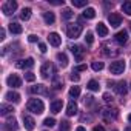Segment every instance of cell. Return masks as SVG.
Returning a JSON list of instances; mask_svg holds the SVG:
<instances>
[{
	"label": "cell",
	"mask_w": 131,
	"mask_h": 131,
	"mask_svg": "<svg viewBox=\"0 0 131 131\" xmlns=\"http://www.w3.org/2000/svg\"><path fill=\"white\" fill-rule=\"evenodd\" d=\"M111 85H113V88H114V91H116L117 94H120V96H125V94H126V90H128V88H126V83H125L123 80H122V82H117V83H111V82H110V86H111Z\"/></svg>",
	"instance_id": "ba28073f"
},
{
	"label": "cell",
	"mask_w": 131,
	"mask_h": 131,
	"mask_svg": "<svg viewBox=\"0 0 131 131\" xmlns=\"http://www.w3.org/2000/svg\"><path fill=\"white\" fill-rule=\"evenodd\" d=\"M71 5L74 8H83L86 6V0H71Z\"/></svg>",
	"instance_id": "f1b7e54d"
},
{
	"label": "cell",
	"mask_w": 131,
	"mask_h": 131,
	"mask_svg": "<svg viewBox=\"0 0 131 131\" xmlns=\"http://www.w3.org/2000/svg\"><path fill=\"white\" fill-rule=\"evenodd\" d=\"M67 114H68V116H74V114H77V105H76L74 100H71V102L68 103V106H67Z\"/></svg>",
	"instance_id": "603a6c76"
},
{
	"label": "cell",
	"mask_w": 131,
	"mask_h": 131,
	"mask_svg": "<svg viewBox=\"0 0 131 131\" xmlns=\"http://www.w3.org/2000/svg\"><path fill=\"white\" fill-rule=\"evenodd\" d=\"M9 102H14V103H17V102H20V94L19 93H16V91H9V93H6V96H5Z\"/></svg>",
	"instance_id": "44dd1931"
},
{
	"label": "cell",
	"mask_w": 131,
	"mask_h": 131,
	"mask_svg": "<svg viewBox=\"0 0 131 131\" xmlns=\"http://www.w3.org/2000/svg\"><path fill=\"white\" fill-rule=\"evenodd\" d=\"M29 93L31 94H48V90H46V86L45 85H34V86H31L29 88Z\"/></svg>",
	"instance_id": "5bb4252c"
},
{
	"label": "cell",
	"mask_w": 131,
	"mask_h": 131,
	"mask_svg": "<svg viewBox=\"0 0 131 131\" xmlns=\"http://www.w3.org/2000/svg\"><path fill=\"white\" fill-rule=\"evenodd\" d=\"M129 28H131V23H129Z\"/></svg>",
	"instance_id": "f907efd6"
},
{
	"label": "cell",
	"mask_w": 131,
	"mask_h": 131,
	"mask_svg": "<svg viewBox=\"0 0 131 131\" xmlns=\"http://www.w3.org/2000/svg\"><path fill=\"white\" fill-rule=\"evenodd\" d=\"M6 83H8V86H11V88H19V86H22V80H20V77H19L17 74H11V76L6 79Z\"/></svg>",
	"instance_id": "52a82bcc"
},
{
	"label": "cell",
	"mask_w": 131,
	"mask_h": 131,
	"mask_svg": "<svg viewBox=\"0 0 131 131\" xmlns=\"http://www.w3.org/2000/svg\"><path fill=\"white\" fill-rule=\"evenodd\" d=\"M32 65H34V59H32V57H28V59H25V60H19V62L16 63V67L20 68V70H25V68H31Z\"/></svg>",
	"instance_id": "30bf717a"
},
{
	"label": "cell",
	"mask_w": 131,
	"mask_h": 131,
	"mask_svg": "<svg viewBox=\"0 0 131 131\" xmlns=\"http://www.w3.org/2000/svg\"><path fill=\"white\" fill-rule=\"evenodd\" d=\"M93 131H105V129H103V126H94Z\"/></svg>",
	"instance_id": "bcb514c9"
},
{
	"label": "cell",
	"mask_w": 131,
	"mask_h": 131,
	"mask_svg": "<svg viewBox=\"0 0 131 131\" xmlns=\"http://www.w3.org/2000/svg\"><path fill=\"white\" fill-rule=\"evenodd\" d=\"M9 31H11L13 34H22L23 28H22V25H19L17 22H13V23H9Z\"/></svg>",
	"instance_id": "7402d4cb"
},
{
	"label": "cell",
	"mask_w": 131,
	"mask_h": 131,
	"mask_svg": "<svg viewBox=\"0 0 131 131\" xmlns=\"http://www.w3.org/2000/svg\"><path fill=\"white\" fill-rule=\"evenodd\" d=\"M122 11L126 16H131V2H123L122 3Z\"/></svg>",
	"instance_id": "83f0119b"
},
{
	"label": "cell",
	"mask_w": 131,
	"mask_h": 131,
	"mask_svg": "<svg viewBox=\"0 0 131 131\" xmlns=\"http://www.w3.org/2000/svg\"><path fill=\"white\" fill-rule=\"evenodd\" d=\"M80 34H82V26H80L79 23H71V25H68V28H67V36H68L70 39H77Z\"/></svg>",
	"instance_id": "7a4b0ae2"
},
{
	"label": "cell",
	"mask_w": 131,
	"mask_h": 131,
	"mask_svg": "<svg viewBox=\"0 0 131 131\" xmlns=\"http://www.w3.org/2000/svg\"><path fill=\"white\" fill-rule=\"evenodd\" d=\"M57 62H59V65H60L62 68L68 67V57H67V54H65V52H59L57 54Z\"/></svg>",
	"instance_id": "d6986e66"
},
{
	"label": "cell",
	"mask_w": 131,
	"mask_h": 131,
	"mask_svg": "<svg viewBox=\"0 0 131 131\" xmlns=\"http://www.w3.org/2000/svg\"><path fill=\"white\" fill-rule=\"evenodd\" d=\"M28 40H29L31 43H36V42L39 40V37H37V36H34V34H31V36H28Z\"/></svg>",
	"instance_id": "ab89813d"
},
{
	"label": "cell",
	"mask_w": 131,
	"mask_h": 131,
	"mask_svg": "<svg viewBox=\"0 0 131 131\" xmlns=\"http://www.w3.org/2000/svg\"><path fill=\"white\" fill-rule=\"evenodd\" d=\"M85 42H86L88 45H93V42H94V37H93V34H91V32H88V34H86V37H85Z\"/></svg>",
	"instance_id": "8d00e7d4"
},
{
	"label": "cell",
	"mask_w": 131,
	"mask_h": 131,
	"mask_svg": "<svg viewBox=\"0 0 131 131\" xmlns=\"http://www.w3.org/2000/svg\"><path fill=\"white\" fill-rule=\"evenodd\" d=\"M43 20H45L46 25H52V23L56 22V16H54V13H51V11L43 13Z\"/></svg>",
	"instance_id": "ffe728a7"
},
{
	"label": "cell",
	"mask_w": 131,
	"mask_h": 131,
	"mask_svg": "<svg viewBox=\"0 0 131 131\" xmlns=\"http://www.w3.org/2000/svg\"><path fill=\"white\" fill-rule=\"evenodd\" d=\"M48 42H49V45H52V46H60V43H62V37H60L57 32H49V36H48Z\"/></svg>",
	"instance_id": "8fae6325"
},
{
	"label": "cell",
	"mask_w": 131,
	"mask_h": 131,
	"mask_svg": "<svg viewBox=\"0 0 131 131\" xmlns=\"http://www.w3.org/2000/svg\"><path fill=\"white\" fill-rule=\"evenodd\" d=\"M125 131H131V126H128V128H126V129H125Z\"/></svg>",
	"instance_id": "c3c4849f"
},
{
	"label": "cell",
	"mask_w": 131,
	"mask_h": 131,
	"mask_svg": "<svg viewBox=\"0 0 131 131\" xmlns=\"http://www.w3.org/2000/svg\"><path fill=\"white\" fill-rule=\"evenodd\" d=\"M96 31H97L99 37H106V36H108V28H106V25H105V23H102V22H99V23H97Z\"/></svg>",
	"instance_id": "2e32d148"
},
{
	"label": "cell",
	"mask_w": 131,
	"mask_h": 131,
	"mask_svg": "<svg viewBox=\"0 0 131 131\" xmlns=\"http://www.w3.org/2000/svg\"><path fill=\"white\" fill-rule=\"evenodd\" d=\"M91 68L94 70V71H102L103 70V62H93V65H91Z\"/></svg>",
	"instance_id": "d6a6232c"
},
{
	"label": "cell",
	"mask_w": 131,
	"mask_h": 131,
	"mask_svg": "<svg viewBox=\"0 0 131 131\" xmlns=\"http://www.w3.org/2000/svg\"><path fill=\"white\" fill-rule=\"evenodd\" d=\"M76 131H86V129H85L83 126H77V128H76Z\"/></svg>",
	"instance_id": "7dc6e473"
},
{
	"label": "cell",
	"mask_w": 131,
	"mask_h": 131,
	"mask_svg": "<svg viewBox=\"0 0 131 131\" xmlns=\"http://www.w3.org/2000/svg\"><path fill=\"white\" fill-rule=\"evenodd\" d=\"M129 86H131V83H129Z\"/></svg>",
	"instance_id": "816d5d0a"
},
{
	"label": "cell",
	"mask_w": 131,
	"mask_h": 131,
	"mask_svg": "<svg viewBox=\"0 0 131 131\" xmlns=\"http://www.w3.org/2000/svg\"><path fill=\"white\" fill-rule=\"evenodd\" d=\"M114 39H116V42H117L119 45H125L126 40H128V32H126L125 29H123V31H119V32L116 34Z\"/></svg>",
	"instance_id": "9a60e30c"
},
{
	"label": "cell",
	"mask_w": 131,
	"mask_h": 131,
	"mask_svg": "<svg viewBox=\"0 0 131 131\" xmlns=\"http://www.w3.org/2000/svg\"><path fill=\"white\" fill-rule=\"evenodd\" d=\"M52 86H54L56 90H60V88L63 86V82H62V79H59V77H54V79H52Z\"/></svg>",
	"instance_id": "836d02e7"
},
{
	"label": "cell",
	"mask_w": 131,
	"mask_h": 131,
	"mask_svg": "<svg viewBox=\"0 0 131 131\" xmlns=\"http://www.w3.org/2000/svg\"><path fill=\"white\" fill-rule=\"evenodd\" d=\"M71 129V125L68 120H62L60 122V126H59V131H70Z\"/></svg>",
	"instance_id": "484cf974"
},
{
	"label": "cell",
	"mask_w": 131,
	"mask_h": 131,
	"mask_svg": "<svg viewBox=\"0 0 131 131\" xmlns=\"http://www.w3.org/2000/svg\"><path fill=\"white\" fill-rule=\"evenodd\" d=\"M94 103V97L93 96H85V105H93Z\"/></svg>",
	"instance_id": "f35d334b"
},
{
	"label": "cell",
	"mask_w": 131,
	"mask_h": 131,
	"mask_svg": "<svg viewBox=\"0 0 131 131\" xmlns=\"http://www.w3.org/2000/svg\"><path fill=\"white\" fill-rule=\"evenodd\" d=\"M71 52L74 54V57H76V60H77V62H80V60L83 59V54H85V51H83V49H82V46H79V45L71 46Z\"/></svg>",
	"instance_id": "7c38bea8"
},
{
	"label": "cell",
	"mask_w": 131,
	"mask_h": 131,
	"mask_svg": "<svg viewBox=\"0 0 131 131\" xmlns=\"http://www.w3.org/2000/svg\"><path fill=\"white\" fill-rule=\"evenodd\" d=\"M17 128H19V125H17V120H16L14 117L6 120V123H5V129H8V131H16Z\"/></svg>",
	"instance_id": "ac0fdd59"
},
{
	"label": "cell",
	"mask_w": 131,
	"mask_h": 131,
	"mask_svg": "<svg viewBox=\"0 0 131 131\" xmlns=\"http://www.w3.org/2000/svg\"><path fill=\"white\" fill-rule=\"evenodd\" d=\"M86 88L91 90V91H99V90H100V85H99L97 80H90L88 85H86Z\"/></svg>",
	"instance_id": "d4e9b609"
},
{
	"label": "cell",
	"mask_w": 131,
	"mask_h": 131,
	"mask_svg": "<svg viewBox=\"0 0 131 131\" xmlns=\"http://www.w3.org/2000/svg\"><path fill=\"white\" fill-rule=\"evenodd\" d=\"M70 96L74 97V99L79 97V96H80V88H79V86H71V90H70Z\"/></svg>",
	"instance_id": "1f68e13d"
},
{
	"label": "cell",
	"mask_w": 131,
	"mask_h": 131,
	"mask_svg": "<svg viewBox=\"0 0 131 131\" xmlns=\"http://www.w3.org/2000/svg\"><path fill=\"white\" fill-rule=\"evenodd\" d=\"M119 116V113L116 110H103L102 111V117L106 120V122H111V120H116Z\"/></svg>",
	"instance_id": "9c48e42d"
},
{
	"label": "cell",
	"mask_w": 131,
	"mask_h": 131,
	"mask_svg": "<svg viewBox=\"0 0 131 131\" xmlns=\"http://www.w3.org/2000/svg\"><path fill=\"white\" fill-rule=\"evenodd\" d=\"M128 120H129V122H131V114H129V116H128Z\"/></svg>",
	"instance_id": "681fc988"
},
{
	"label": "cell",
	"mask_w": 131,
	"mask_h": 131,
	"mask_svg": "<svg viewBox=\"0 0 131 131\" xmlns=\"http://www.w3.org/2000/svg\"><path fill=\"white\" fill-rule=\"evenodd\" d=\"M16 9H17V2H14V0H8V2H5L3 6H2V13L5 16H11Z\"/></svg>",
	"instance_id": "5b68a950"
},
{
	"label": "cell",
	"mask_w": 131,
	"mask_h": 131,
	"mask_svg": "<svg viewBox=\"0 0 131 131\" xmlns=\"http://www.w3.org/2000/svg\"><path fill=\"white\" fill-rule=\"evenodd\" d=\"M26 108H28V111H31V113H34V114H42L43 110H45V105H43V102H42L40 99H31V100L28 102Z\"/></svg>",
	"instance_id": "6da1fadb"
},
{
	"label": "cell",
	"mask_w": 131,
	"mask_h": 131,
	"mask_svg": "<svg viewBox=\"0 0 131 131\" xmlns=\"http://www.w3.org/2000/svg\"><path fill=\"white\" fill-rule=\"evenodd\" d=\"M29 17H31V8H23L22 14H20V19L22 20H28Z\"/></svg>",
	"instance_id": "4316f807"
},
{
	"label": "cell",
	"mask_w": 131,
	"mask_h": 131,
	"mask_svg": "<svg viewBox=\"0 0 131 131\" xmlns=\"http://www.w3.org/2000/svg\"><path fill=\"white\" fill-rule=\"evenodd\" d=\"M108 22H110V25H111L113 28H117V26L122 25V17H120V14H117V13H111V14L108 16Z\"/></svg>",
	"instance_id": "8992f818"
},
{
	"label": "cell",
	"mask_w": 131,
	"mask_h": 131,
	"mask_svg": "<svg viewBox=\"0 0 131 131\" xmlns=\"http://www.w3.org/2000/svg\"><path fill=\"white\" fill-rule=\"evenodd\" d=\"M73 16H74V13H73L70 8H65V9H63V13H62V17H63V19H67V20H70Z\"/></svg>",
	"instance_id": "4dcf8cb0"
},
{
	"label": "cell",
	"mask_w": 131,
	"mask_h": 131,
	"mask_svg": "<svg viewBox=\"0 0 131 131\" xmlns=\"http://www.w3.org/2000/svg\"><path fill=\"white\" fill-rule=\"evenodd\" d=\"M71 80H73V82H79V80H80V77H79V76L73 71V74H71Z\"/></svg>",
	"instance_id": "60d3db41"
},
{
	"label": "cell",
	"mask_w": 131,
	"mask_h": 131,
	"mask_svg": "<svg viewBox=\"0 0 131 131\" xmlns=\"http://www.w3.org/2000/svg\"><path fill=\"white\" fill-rule=\"evenodd\" d=\"M13 111H14L13 106H8V105H2V106H0V113H2V116H6V114H9Z\"/></svg>",
	"instance_id": "f546056e"
},
{
	"label": "cell",
	"mask_w": 131,
	"mask_h": 131,
	"mask_svg": "<svg viewBox=\"0 0 131 131\" xmlns=\"http://www.w3.org/2000/svg\"><path fill=\"white\" fill-rule=\"evenodd\" d=\"M103 100H105L106 103H111V102H113V96H111L110 93H105V94H103Z\"/></svg>",
	"instance_id": "74e56055"
},
{
	"label": "cell",
	"mask_w": 131,
	"mask_h": 131,
	"mask_svg": "<svg viewBox=\"0 0 131 131\" xmlns=\"http://www.w3.org/2000/svg\"><path fill=\"white\" fill-rule=\"evenodd\" d=\"M54 123H56V120H54L52 117H48V119L43 120V125H45V126H54Z\"/></svg>",
	"instance_id": "d590c367"
},
{
	"label": "cell",
	"mask_w": 131,
	"mask_h": 131,
	"mask_svg": "<svg viewBox=\"0 0 131 131\" xmlns=\"http://www.w3.org/2000/svg\"><path fill=\"white\" fill-rule=\"evenodd\" d=\"M83 17L85 19H94L96 17V9L94 8H86L83 11Z\"/></svg>",
	"instance_id": "cb8c5ba5"
},
{
	"label": "cell",
	"mask_w": 131,
	"mask_h": 131,
	"mask_svg": "<svg viewBox=\"0 0 131 131\" xmlns=\"http://www.w3.org/2000/svg\"><path fill=\"white\" fill-rule=\"evenodd\" d=\"M114 131H116V129H114Z\"/></svg>",
	"instance_id": "f5cc1de1"
},
{
	"label": "cell",
	"mask_w": 131,
	"mask_h": 131,
	"mask_svg": "<svg viewBox=\"0 0 131 131\" xmlns=\"http://www.w3.org/2000/svg\"><path fill=\"white\" fill-rule=\"evenodd\" d=\"M40 74H42V77H43V79H48V77H51L52 74H56L54 67H52V63H51V62H45V63L42 65V68H40Z\"/></svg>",
	"instance_id": "277c9868"
},
{
	"label": "cell",
	"mask_w": 131,
	"mask_h": 131,
	"mask_svg": "<svg viewBox=\"0 0 131 131\" xmlns=\"http://www.w3.org/2000/svg\"><path fill=\"white\" fill-rule=\"evenodd\" d=\"M23 123H25V128H26L28 131H32V129L36 128L34 119H32L31 116H28V114H23Z\"/></svg>",
	"instance_id": "4fadbf2b"
},
{
	"label": "cell",
	"mask_w": 131,
	"mask_h": 131,
	"mask_svg": "<svg viewBox=\"0 0 131 131\" xmlns=\"http://www.w3.org/2000/svg\"><path fill=\"white\" fill-rule=\"evenodd\" d=\"M62 106H63V102H62L60 99H57V100L51 102V111H52L54 114L60 113V111H62Z\"/></svg>",
	"instance_id": "e0dca14e"
},
{
	"label": "cell",
	"mask_w": 131,
	"mask_h": 131,
	"mask_svg": "<svg viewBox=\"0 0 131 131\" xmlns=\"http://www.w3.org/2000/svg\"><path fill=\"white\" fill-rule=\"evenodd\" d=\"M39 49H40V52H46V45L45 43H39Z\"/></svg>",
	"instance_id": "b9f144b4"
},
{
	"label": "cell",
	"mask_w": 131,
	"mask_h": 131,
	"mask_svg": "<svg viewBox=\"0 0 131 131\" xmlns=\"http://www.w3.org/2000/svg\"><path fill=\"white\" fill-rule=\"evenodd\" d=\"M25 80H26V82H34V80H36V76H34V73L28 71V73L25 74Z\"/></svg>",
	"instance_id": "e575fe53"
},
{
	"label": "cell",
	"mask_w": 131,
	"mask_h": 131,
	"mask_svg": "<svg viewBox=\"0 0 131 131\" xmlns=\"http://www.w3.org/2000/svg\"><path fill=\"white\" fill-rule=\"evenodd\" d=\"M123 71H125V62H123V60H116V62H113V63L110 65V73H111V74L119 76V74H122Z\"/></svg>",
	"instance_id": "3957f363"
},
{
	"label": "cell",
	"mask_w": 131,
	"mask_h": 131,
	"mask_svg": "<svg viewBox=\"0 0 131 131\" xmlns=\"http://www.w3.org/2000/svg\"><path fill=\"white\" fill-rule=\"evenodd\" d=\"M49 3H52V5H63V2H60V0H51Z\"/></svg>",
	"instance_id": "ee69618b"
},
{
	"label": "cell",
	"mask_w": 131,
	"mask_h": 131,
	"mask_svg": "<svg viewBox=\"0 0 131 131\" xmlns=\"http://www.w3.org/2000/svg\"><path fill=\"white\" fill-rule=\"evenodd\" d=\"M5 39V29H0V40Z\"/></svg>",
	"instance_id": "f6af8a7d"
},
{
	"label": "cell",
	"mask_w": 131,
	"mask_h": 131,
	"mask_svg": "<svg viewBox=\"0 0 131 131\" xmlns=\"http://www.w3.org/2000/svg\"><path fill=\"white\" fill-rule=\"evenodd\" d=\"M85 70H86V65H79L76 68V71H85Z\"/></svg>",
	"instance_id": "7bdbcfd3"
}]
</instances>
